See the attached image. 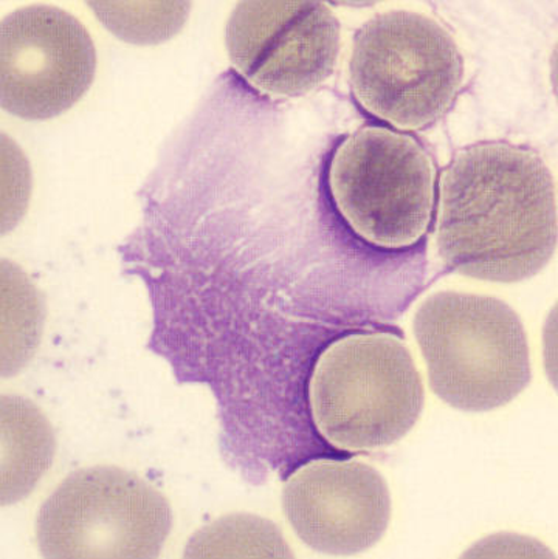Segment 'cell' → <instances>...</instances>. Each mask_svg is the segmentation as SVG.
Masks as SVG:
<instances>
[{
	"mask_svg": "<svg viewBox=\"0 0 558 559\" xmlns=\"http://www.w3.org/2000/svg\"><path fill=\"white\" fill-rule=\"evenodd\" d=\"M287 522L306 546L331 557L375 547L391 520L385 477L360 461H323L297 469L283 490Z\"/></svg>",
	"mask_w": 558,
	"mask_h": 559,
	"instance_id": "cell-9",
	"label": "cell"
},
{
	"mask_svg": "<svg viewBox=\"0 0 558 559\" xmlns=\"http://www.w3.org/2000/svg\"><path fill=\"white\" fill-rule=\"evenodd\" d=\"M102 24L135 46H155L174 38L190 16V2H88Z\"/></svg>",
	"mask_w": 558,
	"mask_h": 559,
	"instance_id": "cell-12",
	"label": "cell"
},
{
	"mask_svg": "<svg viewBox=\"0 0 558 559\" xmlns=\"http://www.w3.org/2000/svg\"><path fill=\"white\" fill-rule=\"evenodd\" d=\"M55 453L54 432L33 403L2 399V503L21 501L47 472Z\"/></svg>",
	"mask_w": 558,
	"mask_h": 559,
	"instance_id": "cell-10",
	"label": "cell"
},
{
	"mask_svg": "<svg viewBox=\"0 0 558 559\" xmlns=\"http://www.w3.org/2000/svg\"><path fill=\"white\" fill-rule=\"evenodd\" d=\"M500 535L491 536V538L483 540L482 544H476L472 550L465 554V557H517L521 554V557H543L538 554L539 550H548L542 546V544L535 543V540L523 538L517 540L513 536Z\"/></svg>",
	"mask_w": 558,
	"mask_h": 559,
	"instance_id": "cell-13",
	"label": "cell"
},
{
	"mask_svg": "<svg viewBox=\"0 0 558 559\" xmlns=\"http://www.w3.org/2000/svg\"><path fill=\"white\" fill-rule=\"evenodd\" d=\"M187 558H294L283 533L264 518L228 514L195 533Z\"/></svg>",
	"mask_w": 558,
	"mask_h": 559,
	"instance_id": "cell-11",
	"label": "cell"
},
{
	"mask_svg": "<svg viewBox=\"0 0 558 559\" xmlns=\"http://www.w3.org/2000/svg\"><path fill=\"white\" fill-rule=\"evenodd\" d=\"M225 46L251 86L292 98L309 94L334 72L340 24L327 3L316 0H247L228 20Z\"/></svg>",
	"mask_w": 558,
	"mask_h": 559,
	"instance_id": "cell-8",
	"label": "cell"
},
{
	"mask_svg": "<svg viewBox=\"0 0 558 559\" xmlns=\"http://www.w3.org/2000/svg\"><path fill=\"white\" fill-rule=\"evenodd\" d=\"M173 527L168 499L117 466L69 474L40 507L44 558H157Z\"/></svg>",
	"mask_w": 558,
	"mask_h": 559,
	"instance_id": "cell-5",
	"label": "cell"
},
{
	"mask_svg": "<svg viewBox=\"0 0 558 559\" xmlns=\"http://www.w3.org/2000/svg\"><path fill=\"white\" fill-rule=\"evenodd\" d=\"M349 75L365 110L401 131H420L449 112L462 87L464 62L438 21L388 11L357 33Z\"/></svg>",
	"mask_w": 558,
	"mask_h": 559,
	"instance_id": "cell-4",
	"label": "cell"
},
{
	"mask_svg": "<svg viewBox=\"0 0 558 559\" xmlns=\"http://www.w3.org/2000/svg\"><path fill=\"white\" fill-rule=\"evenodd\" d=\"M97 50L68 11L29 5L0 24V105L22 120H51L76 105L95 80Z\"/></svg>",
	"mask_w": 558,
	"mask_h": 559,
	"instance_id": "cell-7",
	"label": "cell"
},
{
	"mask_svg": "<svg viewBox=\"0 0 558 559\" xmlns=\"http://www.w3.org/2000/svg\"><path fill=\"white\" fill-rule=\"evenodd\" d=\"M424 403L412 352L391 333H358L331 344L309 383L313 424L343 451L394 445L417 424Z\"/></svg>",
	"mask_w": 558,
	"mask_h": 559,
	"instance_id": "cell-3",
	"label": "cell"
},
{
	"mask_svg": "<svg viewBox=\"0 0 558 559\" xmlns=\"http://www.w3.org/2000/svg\"><path fill=\"white\" fill-rule=\"evenodd\" d=\"M434 162L408 133L365 128L340 144L329 166L332 199L349 227L380 248L412 247L435 209Z\"/></svg>",
	"mask_w": 558,
	"mask_h": 559,
	"instance_id": "cell-6",
	"label": "cell"
},
{
	"mask_svg": "<svg viewBox=\"0 0 558 559\" xmlns=\"http://www.w3.org/2000/svg\"><path fill=\"white\" fill-rule=\"evenodd\" d=\"M413 332L431 391L454 409L502 408L530 386L526 332L500 299L439 292L420 304Z\"/></svg>",
	"mask_w": 558,
	"mask_h": 559,
	"instance_id": "cell-2",
	"label": "cell"
},
{
	"mask_svg": "<svg viewBox=\"0 0 558 559\" xmlns=\"http://www.w3.org/2000/svg\"><path fill=\"white\" fill-rule=\"evenodd\" d=\"M436 246L461 275L512 284L557 250L556 181L535 152L479 143L454 155L439 187Z\"/></svg>",
	"mask_w": 558,
	"mask_h": 559,
	"instance_id": "cell-1",
	"label": "cell"
}]
</instances>
